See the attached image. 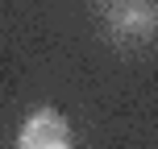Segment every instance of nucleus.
<instances>
[{
  "instance_id": "f03ea898",
  "label": "nucleus",
  "mask_w": 158,
  "mask_h": 149,
  "mask_svg": "<svg viewBox=\"0 0 158 149\" xmlns=\"http://www.w3.org/2000/svg\"><path fill=\"white\" fill-rule=\"evenodd\" d=\"M150 21H154V13H150V8H125V13H117V25H121V29H125V33H146V29H150Z\"/></svg>"
},
{
  "instance_id": "f257e3e1",
  "label": "nucleus",
  "mask_w": 158,
  "mask_h": 149,
  "mask_svg": "<svg viewBox=\"0 0 158 149\" xmlns=\"http://www.w3.org/2000/svg\"><path fill=\"white\" fill-rule=\"evenodd\" d=\"M17 149H71V128L54 108H38L17 133Z\"/></svg>"
}]
</instances>
